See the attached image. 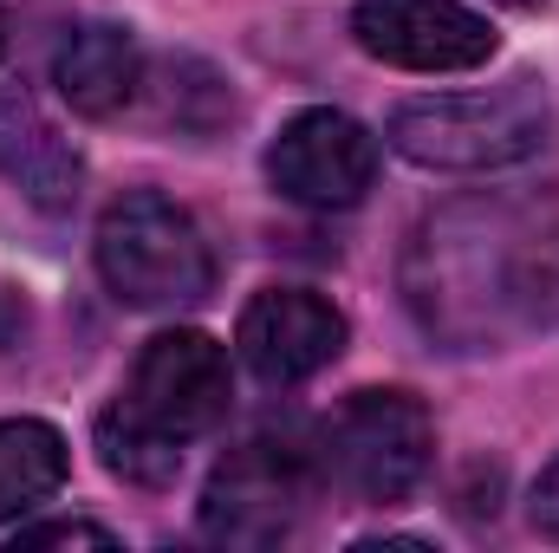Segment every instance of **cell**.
Here are the masks:
<instances>
[{
  "instance_id": "6da1fadb",
  "label": "cell",
  "mask_w": 559,
  "mask_h": 553,
  "mask_svg": "<svg viewBox=\"0 0 559 553\" xmlns=\"http://www.w3.org/2000/svg\"><path fill=\"white\" fill-rule=\"evenodd\" d=\"M384 138L423 169H508L554 143V98L527 72L481 92H429L391 111Z\"/></svg>"
},
{
  "instance_id": "7a4b0ae2",
  "label": "cell",
  "mask_w": 559,
  "mask_h": 553,
  "mask_svg": "<svg viewBox=\"0 0 559 553\" xmlns=\"http://www.w3.org/2000/svg\"><path fill=\"white\" fill-rule=\"evenodd\" d=\"M98 274L105 286L138 306V313H176L209 299L215 286V248L202 235V222L156 196V189H131L98 215Z\"/></svg>"
},
{
  "instance_id": "3957f363",
  "label": "cell",
  "mask_w": 559,
  "mask_h": 553,
  "mask_svg": "<svg viewBox=\"0 0 559 553\" xmlns=\"http://www.w3.org/2000/svg\"><path fill=\"white\" fill-rule=\"evenodd\" d=\"M436 462V423L411 391H352L319 430V469L358 502H404Z\"/></svg>"
},
{
  "instance_id": "277c9868",
  "label": "cell",
  "mask_w": 559,
  "mask_h": 553,
  "mask_svg": "<svg viewBox=\"0 0 559 553\" xmlns=\"http://www.w3.org/2000/svg\"><path fill=\"white\" fill-rule=\"evenodd\" d=\"M235 404V365H228V345L195 332V326H176V332H156L131 365V385L118 391L111 411L124 423H138L150 436L189 449L195 436L222 430V416Z\"/></svg>"
},
{
  "instance_id": "5b68a950",
  "label": "cell",
  "mask_w": 559,
  "mask_h": 553,
  "mask_svg": "<svg viewBox=\"0 0 559 553\" xmlns=\"http://www.w3.org/2000/svg\"><path fill=\"white\" fill-rule=\"evenodd\" d=\"M306 502H312V462L293 443L254 436L215 462L195 521L215 548H280L299 528Z\"/></svg>"
},
{
  "instance_id": "8992f818",
  "label": "cell",
  "mask_w": 559,
  "mask_h": 553,
  "mask_svg": "<svg viewBox=\"0 0 559 553\" xmlns=\"http://www.w3.org/2000/svg\"><path fill=\"white\" fill-rule=\"evenodd\" d=\"M267 183L299 209H352L378 183V138L332 105H312L267 143Z\"/></svg>"
},
{
  "instance_id": "52a82bcc",
  "label": "cell",
  "mask_w": 559,
  "mask_h": 553,
  "mask_svg": "<svg viewBox=\"0 0 559 553\" xmlns=\"http://www.w3.org/2000/svg\"><path fill=\"white\" fill-rule=\"evenodd\" d=\"M352 39L397 72H475L495 59V26L462 0H358Z\"/></svg>"
},
{
  "instance_id": "ba28073f",
  "label": "cell",
  "mask_w": 559,
  "mask_h": 553,
  "mask_svg": "<svg viewBox=\"0 0 559 553\" xmlns=\"http://www.w3.org/2000/svg\"><path fill=\"white\" fill-rule=\"evenodd\" d=\"M235 352L261 385H306L345 352V313L312 286H267L241 306Z\"/></svg>"
},
{
  "instance_id": "9c48e42d",
  "label": "cell",
  "mask_w": 559,
  "mask_h": 553,
  "mask_svg": "<svg viewBox=\"0 0 559 553\" xmlns=\"http://www.w3.org/2000/svg\"><path fill=\"white\" fill-rule=\"evenodd\" d=\"M0 176L33 209H72L85 183V156L66 138L33 92H0Z\"/></svg>"
},
{
  "instance_id": "30bf717a",
  "label": "cell",
  "mask_w": 559,
  "mask_h": 553,
  "mask_svg": "<svg viewBox=\"0 0 559 553\" xmlns=\"http://www.w3.org/2000/svg\"><path fill=\"white\" fill-rule=\"evenodd\" d=\"M52 85L79 118H118L143 85V52L138 39L111 20H85L59 39L52 52Z\"/></svg>"
},
{
  "instance_id": "8fae6325",
  "label": "cell",
  "mask_w": 559,
  "mask_h": 553,
  "mask_svg": "<svg viewBox=\"0 0 559 553\" xmlns=\"http://www.w3.org/2000/svg\"><path fill=\"white\" fill-rule=\"evenodd\" d=\"M72 475V449L39 416H0V528L52 502Z\"/></svg>"
},
{
  "instance_id": "7c38bea8",
  "label": "cell",
  "mask_w": 559,
  "mask_h": 553,
  "mask_svg": "<svg viewBox=\"0 0 559 553\" xmlns=\"http://www.w3.org/2000/svg\"><path fill=\"white\" fill-rule=\"evenodd\" d=\"M98 456H105L111 475H124L138 489H169L182 475V449L163 443V436H150V430H138V423H124L118 411L98 416Z\"/></svg>"
},
{
  "instance_id": "4fadbf2b",
  "label": "cell",
  "mask_w": 559,
  "mask_h": 553,
  "mask_svg": "<svg viewBox=\"0 0 559 553\" xmlns=\"http://www.w3.org/2000/svg\"><path fill=\"white\" fill-rule=\"evenodd\" d=\"M13 548H26V553H39V548H118V534L98 528V521H39V528H20Z\"/></svg>"
},
{
  "instance_id": "5bb4252c",
  "label": "cell",
  "mask_w": 559,
  "mask_h": 553,
  "mask_svg": "<svg viewBox=\"0 0 559 553\" xmlns=\"http://www.w3.org/2000/svg\"><path fill=\"white\" fill-rule=\"evenodd\" d=\"M534 528L547 541H559V456L540 469V482H534Z\"/></svg>"
},
{
  "instance_id": "9a60e30c",
  "label": "cell",
  "mask_w": 559,
  "mask_h": 553,
  "mask_svg": "<svg viewBox=\"0 0 559 553\" xmlns=\"http://www.w3.org/2000/svg\"><path fill=\"white\" fill-rule=\"evenodd\" d=\"M495 7H540V0H495Z\"/></svg>"
},
{
  "instance_id": "2e32d148",
  "label": "cell",
  "mask_w": 559,
  "mask_h": 553,
  "mask_svg": "<svg viewBox=\"0 0 559 553\" xmlns=\"http://www.w3.org/2000/svg\"><path fill=\"white\" fill-rule=\"evenodd\" d=\"M0 52H7V13H0Z\"/></svg>"
}]
</instances>
